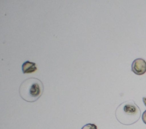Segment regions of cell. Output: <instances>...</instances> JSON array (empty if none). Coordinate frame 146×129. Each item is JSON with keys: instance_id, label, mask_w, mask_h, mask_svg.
<instances>
[{"instance_id": "obj_1", "label": "cell", "mask_w": 146, "mask_h": 129, "mask_svg": "<svg viewBox=\"0 0 146 129\" xmlns=\"http://www.w3.org/2000/svg\"><path fill=\"white\" fill-rule=\"evenodd\" d=\"M141 110L132 100L125 101L119 105L115 110L117 121L124 125H131L140 119Z\"/></svg>"}, {"instance_id": "obj_2", "label": "cell", "mask_w": 146, "mask_h": 129, "mask_svg": "<svg viewBox=\"0 0 146 129\" xmlns=\"http://www.w3.org/2000/svg\"><path fill=\"white\" fill-rule=\"evenodd\" d=\"M44 90L43 82L38 78L30 77L25 79L19 88L21 98L26 102H34L42 95Z\"/></svg>"}, {"instance_id": "obj_3", "label": "cell", "mask_w": 146, "mask_h": 129, "mask_svg": "<svg viewBox=\"0 0 146 129\" xmlns=\"http://www.w3.org/2000/svg\"><path fill=\"white\" fill-rule=\"evenodd\" d=\"M131 70L137 75H143L146 72V61L138 58L133 60L131 65Z\"/></svg>"}, {"instance_id": "obj_4", "label": "cell", "mask_w": 146, "mask_h": 129, "mask_svg": "<svg viewBox=\"0 0 146 129\" xmlns=\"http://www.w3.org/2000/svg\"><path fill=\"white\" fill-rule=\"evenodd\" d=\"M37 70V67L36 64L34 62H31L29 60L25 61L22 65V73H31L35 72Z\"/></svg>"}, {"instance_id": "obj_5", "label": "cell", "mask_w": 146, "mask_h": 129, "mask_svg": "<svg viewBox=\"0 0 146 129\" xmlns=\"http://www.w3.org/2000/svg\"><path fill=\"white\" fill-rule=\"evenodd\" d=\"M81 129H98L97 126L93 123H88L82 127Z\"/></svg>"}, {"instance_id": "obj_6", "label": "cell", "mask_w": 146, "mask_h": 129, "mask_svg": "<svg viewBox=\"0 0 146 129\" xmlns=\"http://www.w3.org/2000/svg\"><path fill=\"white\" fill-rule=\"evenodd\" d=\"M142 120L143 122L146 124V110H145L142 114Z\"/></svg>"}, {"instance_id": "obj_7", "label": "cell", "mask_w": 146, "mask_h": 129, "mask_svg": "<svg viewBox=\"0 0 146 129\" xmlns=\"http://www.w3.org/2000/svg\"><path fill=\"white\" fill-rule=\"evenodd\" d=\"M143 102H144L145 106H146V97H143Z\"/></svg>"}]
</instances>
